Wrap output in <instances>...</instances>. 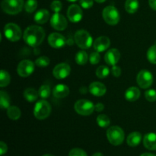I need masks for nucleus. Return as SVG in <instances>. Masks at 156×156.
<instances>
[{"instance_id": "79ce46f5", "label": "nucleus", "mask_w": 156, "mask_h": 156, "mask_svg": "<svg viewBox=\"0 0 156 156\" xmlns=\"http://www.w3.org/2000/svg\"><path fill=\"white\" fill-rule=\"evenodd\" d=\"M104 109H105V105H104L103 104L98 103L97 104V105H94V111L101 112V111H103Z\"/></svg>"}, {"instance_id": "a18cd8bd", "label": "nucleus", "mask_w": 156, "mask_h": 156, "mask_svg": "<svg viewBox=\"0 0 156 156\" xmlns=\"http://www.w3.org/2000/svg\"><path fill=\"white\" fill-rule=\"evenodd\" d=\"M92 156H104V155H102L101 153H100V152H97V153H94Z\"/></svg>"}, {"instance_id": "9d476101", "label": "nucleus", "mask_w": 156, "mask_h": 156, "mask_svg": "<svg viewBox=\"0 0 156 156\" xmlns=\"http://www.w3.org/2000/svg\"><path fill=\"white\" fill-rule=\"evenodd\" d=\"M34 71V63L30 60H22L18 64L17 72L21 77H27Z\"/></svg>"}, {"instance_id": "dca6fc26", "label": "nucleus", "mask_w": 156, "mask_h": 156, "mask_svg": "<svg viewBox=\"0 0 156 156\" xmlns=\"http://www.w3.org/2000/svg\"><path fill=\"white\" fill-rule=\"evenodd\" d=\"M120 53L117 49H111L105 55V60L109 66H115L119 62Z\"/></svg>"}, {"instance_id": "a19ab883", "label": "nucleus", "mask_w": 156, "mask_h": 156, "mask_svg": "<svg viewBox=\"0 0 156 156\" xmlns=\"http://www.w3.org/2000/svg\"><path fill=\"white\" fill-rule=\"evenodd\" d=\"M8 150L7 145L4 143V142H1L0 143V155H3Z\"/></svg>"}, {"instance_id": "de8ad7c7", "label": "nucleus", "mask_w": 156, "mask_h": 156, "mask_svg": "<svg viewBox=\"0 0 156 156\" xmlns=\"http://www.w3.org/2000/svg\"><path fill=\"white\" fill-rule=\"evenodd\" d=\"M67 1L70 2H76V1H78V0H67Z\"/></svg>"}, {"instance_id": "49530a36", "label": "nucleus", "mask_w": 156, "mask_h": 156, "mask_svg": "<svg viewBox=\"0 0 156 156\" xmlns=\"http://www.w3.org/2000/svg\"><path fill=\"white\" fill-rule=\"evenodd\" d=\"M94 1L97 2H98V3H102V2H104L106 1V0H94Z\"/></svg>"}, {"instance_id": "4468645a", "label": "nucleus", "mask_w": 156, "mask_h": 156, "mask_svg": "<svg viewBox=\"0 0 156 156\" xmlns=\"http://www.w3.org/2000/svg\"><path fill=\"white\" fill-rule=\"evenodd\" d=\"M48 43L53 48L59 49L64 47L66 43V38L59 33H52L48 37Z\"/></svg>"}, {"instance_id": "e433bc0d", "label": "nucleus", "mask_w": 156, "mask_h": 156, "mask_svg": "<svg viewBox=\"0 0 156 156\" xmlns=\"http://www.w3.org/2000/svg\"><path fill=\"white\" fill-rule=\"evenodd\" d=\"M101 59V56L98 53V52H93V53H91L89 56V61L91 64L93 65H95V64H98L99 62H100Z\"/></svg>"}, {"instance_id": "2eb2a0df", "label": "nucleus", "mask_w": 156, "mask_h": 156, "mask_svg": "<svg viewBox=\"0 0 156 156\" xmlns=\"http://www.w3.org/2000/svg\"><path fill=\"white\" fill-rule=\"evenodd\" d=\"M111 45V40L106 36H101L94 41V50L97 52H104L109 48Z\"/></svg>"}, {"instance_id": "cd10ccee", "label": "nucleus", "mask_w": 156, "mask_h": 156, "mask_svg": "<svg viewBox=\"0 0 156 156\" xmlns=\"http://www.w3.org/2000/svg\"><path fill=\"white\" fill-rule=\"evenodd\" d=\"M97 123L101 128H106L111 123V120L105 114H100L97 117Z\"/></svg>"}, {"instance_id": "4be33fe9", "label": "nucleus", "mask_w": 156, "mask_h": 156, "mask_svg": "<svg viewBox=\"0 0 156 156\" xmlns=\"http://www.w3.org/2000/svg\"><path fill=\"white\" fill-rule=\"evenodd\" d=\"M142 140V134L140 132H133L128 136L126 143L131 147H136L140 143Z\"/></svg>"}, {"instance_id": "a211bd4d", "label": "nucleus", "mask_w": 156, "mask_h": 156, "mask_svg": "<svg viewBox=\"0 0 156 156\" xmlns=\"http://www.w3.org/2000/svg\"><path fill=\"white\" fill-rule=\"evenodd\" d=\"M69 94V88L67 85L63 84H59L54 87L53 90V94L56 98H64Z\"/></svg>"}, {"instance_id": "393cba45", "label": "nucleus", "mask_w": 156, "mask_h": 156, "mask_svg": "<svg viewBox=\"0 0 156 156\" xmlns=\"http://www.w3.org/2000/svg\"><path fill=\"white\" fill-rule=\"evenodd\" d=\"M0 106L2 109H8L10 107V97L4 91H0Z\"/></svg>"}, {"instance_id": "ddd939ff", "label": "nucleus", "mask_w": 156, "mask_h": 156, "mask_svg": "<svg viewBox=\"0 0 156 156\" xmlns=\"http://www.w3.org/2000/svg\"><path fill=\"white\" fill-rule=\"evenodd\" d=\"M50 24L57 30H64L67 27L66 18L59 13H55L50 19Z\"/></svg>"}, {"instance_id": "bb28decb", "label": "nucleus", "mask_w": 156, "mask_h": 156, "mask_svg": "<svg viewBox=\"0 0 156 156\" xmlns=\"http://www.w3.org/2000/svg\"><path fill=\"white\" fill-rule=\"evenodd\" d=\"M10 81L11 78L9 73L5 71V70H2L1 74H0V86L2 88L6 87L10 83Z\"/></svg>"}, {"instance_id": "423d86ee", "label": "nucleus", "mask_w": 156, "mask_h": 156, "mask_svg": "<svg viewBox=\"0 0 156 156\" xmlns=\"http://www.w3.org/2000/svg\"><path fill=\"white\" fill-rule=\"evenodd\" d=\"M75 41L81 49H88L91 46L93 40L90 34L85 30H79L75 34Z\"/></svg>"}, {"instance_id": "5701e85b", "label": "nucleus", "mask_w": 156, "mask_h": 156, "mask_svg": "<svg viewBox=\"0 0 156 156\" xmlns=\"http://www.w3.org/2000/svg\"><path fill=\"white\" fill-rule=\"evenodd\" d=\"M39 94L34 88H27L24 91V97L28 102H34L37 99Z\"/></svg>"}, {"instance_id": "7ed1b4c3", "label": "nucleus", "mask_w": 156, "mask_h": 156, "mask_svg": "<svg viewBox=\"0 0 156 156\" xmlns=\"http://www.w3.org/2000/svg\"><path fill=\"white\" fill-rule=\"evenodd\" d=\"M2 9L5 13L9 15H16L22 10L24 7L23 0H3L2 2Z\"/></svg>"}, {"instance_id": "09e8293b", "label": "nucleus", "mask_w": 156, "mask_h": 156, "mask_svg": "<svg viewBox=\"0 0 156 156\" xmlns=\"http://www.w3.org/2000/svg\"><path fill=\"white\" fill-rule=\"evenodd\" d=\"M43 156H54V155H51V154H46V155H44Z\"/></svg>"}, {"instance_id": "473e14b6", "label": "nucleus", "mask_w": 156, "mask_h": 156, "mask_svg": "<svg viewBox=\"0 0 156 156\" xmlns=\"http://www.w3.org/2000/svg\"><path fill=\"white\" fill-rule=\"evenodd\" d=\"M37 7V0H27L24 4V9L26 12L31 13L34 12Z\"/></svg>"}, {"instance_id": "72a5a7b5", "label": "nucleus", "mask_w": 156, "mask_h": 156, "mask_svg": "<svg viewBox=\"0 0 156 156\" xmlns=\"http://www.w3.org/2000/svg\"><path fill=\"white\" fill-rule=\"evenodd\" d=\"M35 64L38 67H47L50 64V59L47 56H41L36 59Z\"/></svg>"}, {"instance_id": "c03bdc74", "label": "nucleus", "mask_w": 156, "mask_h": 156, "mask_svg": "<svg viewBox=\"0 0 156 156\" xmlns=\"http://www.w3.org/2000/svg\"><path fill=\"white\" fill-rule=\"evenodd\" d=\"M140 156H156V155H154V154H152V153H144Z\"/></svg>"}, {"instance_id": "0eeeda50", "label": "nucleus", "mask_w": 156, "mask_h": 156, "mask_svg": "<svg viewBox=\"0 0 156 156\" xmlns=\"http://www.w3.org/2000/svg\"><path fill=\"white\" fill-rule=\"evenodd\" d=\"M5 37L12 42H16L21 37V30L20 27L14 23H9L4 27Z\"/></svg>"}, {"instance_id": "c85d7f7f", "label": "nucleus", "mask_w": 156, "mask_h": 156, "mask_svg": "<svg viewBox=\"0 0 156 156\" xmlns=\"http://www.w3.org/2000/svg\"><path fill=\"white\" fill-rule=\"evenodd\" d=\"M110 74V69L106 66H100L96 69V76L99 79H105Z\"/></svg>"}, {"instance_id": "7c9ffc66", "label": "nucleus", "mask_w": 156, "mask_h": 156, "mask_svg": "<svg viewBox=\"0 0 156 156\" xmlns=\"http://www.w3.org/2000/svg\"><path fill=\"white\" fill-rule=\"evenodd\" d=\"M38 94L41 98H48L50 95V87L47 85H42L38 90Z\"/></svg>"}, {"instance_id": "f03ea898", "label": "nucleus", "mask_w": 156, "mask_h": 156, "mask_svg": "<svg viewBox=\"0 0 156 156\" xmlns=\"http://www.w3.org/2000/svg\"><path fill=\"white\" fill-rule=\"evenodd\" d=\"M107 137L108 141L113 146H120L124 140V132L120 126H111L107 131Z\"/></svg>"}, {"instance_id": "f3484780", "label": "nucleus", "mask_w": 156, "mask_h": 156, "mask_svg": "<svg viewBox=\"0 0 156 156\" xmlns=\"http://www.w3.org/2000/svg\"><path fill=\"white\" fill-rule=\"evenodd\" d=\"M106 91V87L101 82H94L89 85L90 93L96 97H101V96L105 95Z\"/></svg>"}, {"instance_id": "39448f33", "label": "nucleus", "mask_w": 156, "mask_h": 156, "mask_svg": "<svg viewBox=\"0 0 156 156\" xmlns=\"http://www.w3.org/2000/svg\"><path fill=\"white\" fill-rule=\"evenodd\" d=\"M102 16L105 22L110 25H116L120 21V13L114 6L110 5L105 8L102 12Z\"/></svg>"}, {"instance_id": "b1692460", "label": "nucleus", "mask_w": 156, "mask_h": 156, "mask_svg": "<svg viewBox=\"0 0 156 156\" xmlns=\"http://www.w3.org/2000/svg\"><path fill=\"white\" fill-rule=\"evenodd\" d=\"M138 0H126L125 3V9L128 13H135L139 9Z\"/></svg>"}, {"instance_id": "58836bf2", "label": "nucleus", "mask_w": 156, "mask_h": 156, "mask_svg": "<svg viewBox=\"0 0 156 156\" xmlns=\"http://www.w3.org/2000/svg\"><path fill=\"white\" fill-rule=\"evenodd\" d=\"M80 5L85 9H90L93 5V0H80Z\"/></svg>"}, {"instance_id": "20e7f679", "label": "nucleus", "mask_w": 156, "mask_h": 156, "mask_svg": "<svg viewBox=\"0 0 156 156\" xmlns=\"http://www.w3.org/2000/svg\"><path fill=\"white\" fill-rule=\"evenodd\" d=\"M51 113V105L47 101L41 100L37 102L34 109V117L38 120H44L50 116Z\"/></svg>"}, {"instance_id": "f704fd0d", "label": "nucleus", "mask_w": 156, "mask_h": 156, "mask_svg": "<svg viewBox=\"0 0 156 156\" xmlns=\"http://www.w3.org/2000/svg\"><path fill=\"white\" fill-rule=\"evenodd\" d=\"M145 98L149 102H154L156 101V91L155 89H149L145 92Z\"/></svg>"}, {"instance_id": "a878e982", "label": "nucleus", "mask_w": 156, "mask_h": 156, "mask_svg": "<svg viewBox=\"0 0 156 156\" xmlns=\"http://www.w3.org/2000/svg\"><path fill=\"white\" fill-rule=\"evenodd\" d=\"M7 114L10 119L13 120H17L21 117V111L16 106H10L7 109Z\"/></svg>"}, {"instance_id": "f8f14e48", "label": "nucleus", "mask_w": 156, "mask_h": 156, "mask_svg": "<svg viewBox=\"0 0 156 156\" xmlns=\"http://www.w3.org/2000/svg\"><path fill=\"white\" fill-rule=\"evenodd\" d=\"M83 16V12L80 6L78 5H71L67 10V17L70 21L73 23H77L82 20Z\"/></svg>"}, {"instance_id": "c756f323", "label": "nucleus", "mask_w": 156, "mask_h": 156, "mask_svg": "<svg viewBox=\"0 0 156 156\" xmlns=\"http://www.w3.org/2000/svg\"><path fill=\"white\" fill-rule=\"evenodd\" d=\"M88 55L85 51H79L76 55V62L79 65H85L88 62Z\"/></svg>"}, {"instance_id": "c9c22d12", "label": "nucleus", "mask_w": 156, "mask_h": 156, "mask_svg": "<svg viewBox=\"0 0 156 156\" xmlns=\"http://www.w3.org/2000/svg\"><path fill=\"white\" fill-rule=\"evenodd\" d=\"M62 3L59 0H54V1L52 2L51 5H50V8H51V9L55 13H59L61 11V9H62Z\"/></svg>"}, {"instance_id": "4c0bfd02", "label": "nucleus", "mask_w": 156, "mask_h": 156, "mask_svg": "<svg viewBox=\"0 0 156 156\" xmlns=\"http://www.w3.org/2000/svg\"><path fill=\"white\" fill-rule=\"evenodd\" d=\"M69 156H87V154L82 149L76 148V149H73L70 151Z\"/></svg>"}, {"instance_id": "6ab92c4d", "label": "nucleus", "mask_w": 156, "mask_h": 156, "mask_svg": "<svg viewBox=\"0 0 156 156\" xmlns=\"http://www.w3.org/2000/svg\"><path fill=\"white\" fill-rule=\"evenodd\" d=\"M143 144L149 150H156V133H149L146 134L143 139Z\"/></svg>"}, {"instance_id": "1a4fd4ad", "label": "nucleus", "mask_w": 156, "mask_h": 156, "mask_svg": "<svg viewBox=\"0 0 156 156\" xmlns=\"http://www.w3.org/2000/svg\"><path fill=\"white\" fill-rule=\"evenodd\" d=\"M136 82L140 88L146 89L152 85V82H153V76L149 70H141L138 73Z\"/></svg>"}, {"instance_id": "412c9836", "label": "nucleus", "mask_w": 156, "mask_h": 156, "mask_svg": "<svg viewBox=\"0 0 156 156\" xmlns=\"http://www.w3.org/2000/svg\"><path fill=\"white\" fill-rule=\"evenodd\" d=\"M50 18V13L47 9H40L34 15V21L40 24H45Z\"/></svg>"}, {"instance_id": "ea45409f", "label": "nucleus", "mask_w": 156, "mask_h": 156, "mask_svg": "<svg viewBox=\"0 0 156 156\" xmlns=\"http://www.w3.org/2000/svg\"><path fill=\"white\" fill-rule=\"evenodd\" d=\"M111 73L113 74V76H115V77H119V76L121 75V69L119 66H113L112 69H111Z\"/></svg>"}, {"instance_id": "6e6552de", "label": "nucleus", "mask_w": 156, "mask_h": 156, "mask_svg": "<svg viewBox=\"0 0 156 156\" xmlns=\"http://www.w3.org/2000/svg\"><path fill=\"white\" fill-rule=\"evenodd\" d=\"M75 110L80 115L88 116L91 115L94 111V105L90 101L81 99L75 104Z\"/></svg>"}, {"instance_id": "9b49d317", "label": "nucleus", "mask_w": 156, "mask_h": 156, "mask_svg": "<svg viewBox=\"0 0 156 156\" xmlns=\"http://www.w3.org/2000/svg\"><path fill=\"white\" fill-rule=\"evenodd\" d=\"M71 72V68L69 65L65 62H62L53 68V75L56 79H64L68 77Z\"/></svg>"}, {"instance_id": "37998d69", "label": "nucleus", "mask_w": 156, "mask_h": 156, "mask_svg": "<svg viewBox=\"0 0 156 156\" xmlns=\"http://www.w3.org/2000/svg\"><path fill=\"white\" fill-rule=\"evenodd\" d=\"M149 4L153 10L156 11V0H149Z\"/></svg>"}, {"instance_id": "2f4dec72", "label": "nucleus", "mask_w": 156, "mask_h": 156, "mask_svg": "<svg viewBox=\"0 0 156 156\" xmlns=\"http://www.w3.org/2000/svg\"><path fill=\"white\" fill-rule=\"evenodd\" d=\"M147 58L152 64H156V44L149 47L147 52Z\"/></svg>"}, {"instance_id": "aec40b11", "label": "nucleus", "mask_w": 156, "mask_h": 156, "mask_svg": "<svg viewBox=\"0 0 156 156\" xmlns=\"http://www.w3.org/2000/svg\"><path fill=\"white\" fill-rule=\"evenodd\" d=\"M140 96V91L136 87H130L125 93V98L128 101L133 102L138 100Z\"/></svg>"}, {"instance_id": "f257e3e1", "label": "nucleus", "mask_w": 156, "mask_h": 156, "mask_svg": "<svg viewBox=\"0 0 156 156\" xmlns=\"http://www.w3.org/2000/svg\"><path fill=\"white\" fill-rule=\"evenodd\" d=\"M45 31L40 26L31 25L27 27L24 33V41L30 47H37L44 41Z\"/></svg>"}]
</instances>
